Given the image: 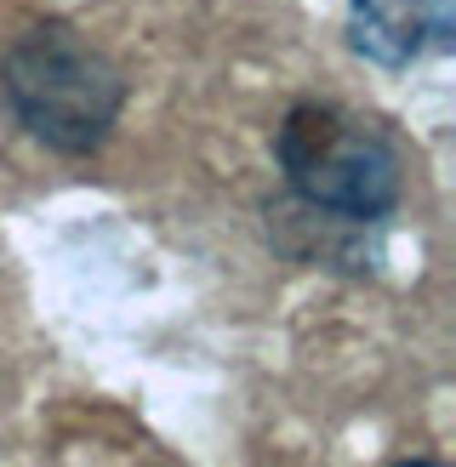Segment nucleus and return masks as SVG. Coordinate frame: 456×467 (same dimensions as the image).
<instances>
[{
    "label": "nucleus",
    "instance_id": "1",
    "mask_svg": "<svg viewBox=\"0 0 456 467\" xmlns=\"http://www.w3.org/2000/svg\"><path fill=\"white\" fill-rule=\"evenodd\" d=\"M0 98L35 143L57 154H91L120 120L126 80L68 23H40L0 63Z\"/></svg>",
    "mask_w": 456,
    "mask_h": 467
},
{
    "label": "nucleus",
    "instance_id": "2",
    "mask_svg": "<svg viewBox=\"0 0 456 467\" xmlns=\"http://www.w3.org/2000/svg\"><path fill=\"white\" fill-rule=\"evenodd\" d=\"M274 160L285 171V189L337 223H382L405 189L399 149L337 103H296L280 120Z\"/></svg>",
    "mask_w": 456,
    "mask_h": 467
},
{
    "label": "nucleus",
    "instance_id": "3",
    "mask_svg": "<svg viewBox=\"0 0 456 467\" xmlns=\"http://www.w3.org/2000/svg\"><path fill=\"white\" fill-rule=\"evenodd\" d=\"M348 40L382 68H410L456 46V0H348Z\"/></svg>",
    "mask_w": 456,
    "mask_h": 467
},
{
    "label": "nucleus",
    "instance_id": "4",
    "mask_svg": "<svg viewBox=\"0 0 456 467\" xmlns=\"http://www.w3.org/2000/svg\"><path fill=\"white\" fill-rule=\"evenodd\" d=\"M394 467H445V462H394Z\"/></svg>",
    "mask_w": 456,
    "mask_h": 467
}]
</instances>
